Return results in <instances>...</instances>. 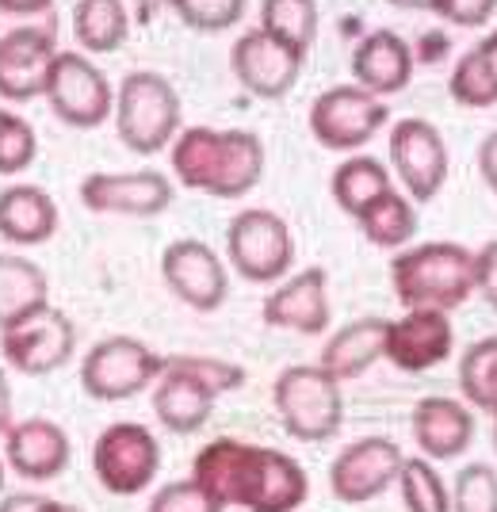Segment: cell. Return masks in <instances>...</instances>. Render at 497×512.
Segmentation results:
<instances>
[{
  "label": "cell",
  "instance_id": "obj_1",
  "mask_svg": "<svg viewBox=\"0 0 497 512\" xmlns=\"http://www.w3.org/2000/svg\"><path fill=\"white\" fill-rule=\"evenodd\" d=\"M192 478L222 505H241L249 512H299L310 493L306 470L287 451L245 444L234 436L211 440L199 451Z\"/></svg>",
  "mask_w": 497,
  "mask_h": 512
},
{
  "label": "cell",
  "instance_id": "obj_2",
  "mask_svg": "<svg viewBox=\"0 0 497 512\" xmlns=\"http://www.w3.org/2000/svg\"><path fill=\"white\" fill-rule=\"evenodd\" d=\"M173 172L192 192L238 199L264 176V142L253 130L188 127L173 138Z\"/></svg>",
  "mask_w": 497,
  "mask_h": 512
},
{
  "label": "cell",
  "instance_id": "obj_3",
  "mask_svg": "<svg viewBox=\"0 0 497 512\" xmlns=\"http://www.w3.org/2000/svg\"><path fill=\"white\" fill-rule=\"evenodd\" d=\"M390 287L406 310H444L475 295V253L455 241L413 245L390 260Z\"/></svg>",
  "mask_w": 497,
  "mask_h": 512
},
{
  "label": "cell",
  "instance_id": "obj_4",
  "mask_svg": "<svg viewBox=\"0 0 497 512\" xmlns=\"http://www.w3.org/2000/svg\"><path fill=\"white\" fill-rule=\"evenodd\" d=\"M111 111H115L119 142L130 153H138V157L161 153L180 134V96L153 69L127 73L119 92H115V107Z\"/></svg>",
  "mask_w": 497,
  "mask_h": 512
},
{
  "label": "cell",
  "instance_id": "obj_5",
  "mask_svg": "<svg viewBox=\"0 0 497 512\" xmlns=\"http://www.w3.org/2000/svg\"><path fill=\"white\" fill-rule=\"evenodd\" d=\"M272 402H276L283 428L303 444L333 440L345 425L341 383L333 375H325L322 367H306V363L283 367L272 386Z\"/></svg>",
  "mask_w": 497,
  "mask_h": 512
},
{
  "label": "cell",
  "instance_id": "obj_6",
  "mask_svg": "<svg viewBox=\"0 0 497 512\" xmlns=\"http://www.w3.org/2000/svg\"><path fill=\"white\" fill-rule=\"evenodd\" d=\"M165 371V356H157L138 337H104L81 360V386L96 402H127L150 390Z\"/></svg>",
  "mask_w": 497,
  "mask_h": 512
},
{
  "label": "cell",
  "instance_id": "obj_7",
  "mask_svg": "<svg viewBox=\"0 0 497 512\" xmlns=\"http://www.w3.org/2000/svg\"><path fill=\"white\" fill-rule=\"evenodd\" d=\"M226 256L234 272L249 283H280L295 260V237L276 211L249 207L234 214L226 230Z\"/></svg>",
  "mask_w": 497,
  "mask_h": 512
},
{
  "label": "cell",
  "instance_id": "obj_8",
  "mask_svg": "<svg viewBox=\"0 0 497 512\" xmlns=\"http://www.w3.org/2000/svg\"><path fill=\"white\" fill-rule=\"evenodd\" d=\"M390 123V107L360 85H333L310 104V134L333 153H352Z\"/></svg>",
  "mask_w": 497,
  "mask_h": 512
},
{
  "label": "cell",
  "instance_id": "obj_9",
  "mask_svg": "<svg viewBox=\"0 0 497 512\" xmlns=\"http://www.w3.org/2000/svg\"><path fill=\"white\" fill-rule=\"evenodd\" d=\"M92 470L108 493L138 497L150 490L161 470V444L153 440L146 425H134V421L108 425L92 448Z\"/></svg>",
  "mask_w": 497,
  "mask_h": 512
},
{
  "label": "cell",
  "instance_id": "obj_10",
  "mask_svg": "<svg viewBox=\"0 0 497 512\" xmlns=\"http://www.w3.org/2000/svg\"><path fill=\"white\" fill-rule=\"evenodd\" d=\"M46 100L65 127L92 130L111 115L115 92H111L104 69H96L77 50H62L46 77Z\"/></svg>",
  "mask_w": 497,
  "mask_h": 512
},
{
  "label": "cell",
  "instance_id": "obj_11",
  "mask_svg": "<svg viewBox=\"0 0 497 512\" xmlns=\"http://www.w3.org/2000/svg\"><path fill=\"white\" fill-rule=\"evenodd\" d=\"M390 165L417 203H433L448 184V142L429 119H398L390 130Z\"/></svg>",
  "mask_w": 497,
  "mask_h": 512
},
{
  "label": "cell",
  "instance_id": "obj_12",
  "mask_svg": "<svg viewBox=\"0 0 497 512\" xmlns=\"http://www.w3.org/2000/svg\"><path fill=\"white\" fill-rule=\"evenodd\" d=\"M402 459V448L387 436L352 440L329 467V490L341 505H368L398 482Z\"/></svg>",
  "mask_w": 497,
  "mask_h": 512
},
{
  "label": "cell",
  "instance_id": "obj_13",
  "mask_svg": "<svg viewBox=\"0 0 497 512\" xmlns=\"http://www.w3.org/2000/svg\"><path fill=\"white\" fill-rule=\"evenodd\" d=\"M303 62V50L280 43L276 35H268L260 27L245 31L230 50V69H234L238 85L257 100H283L291 88L299 85Z\"/></svg>",
  "mask_w": 497,
  "mask_h": 512
},
{
  "label": "cell",
  "instance_id": "obj_14",
  "mask_svg": "<svg viewBox=\"0 0 497 512\" xmlns=\"http://www.w3.org/2000/svg\"><path fill=\"white\" fill-rule=\"evenodd\" d=\"M161 279L176 299L199 314L218 310L230 295V276L222 256H215L207 241H195V237H180L161 253Z\"/></svg>",
  "mask_w": 497,
  "mask_h": 512
},
{
  "label": "cell",
  "instance_id": "obj_15",
  "mask_svg": "<svg viewBox=\"0 0 497 512\" xmlns=\"http://www.w3.org/2000/svg\"><path fill=\"white\" fill-rule=\"evenodd\" d=\"M73 348H77V329H73V321L65 318L62 310H43L39 318L0 333L4 363L12 371H20V375H31V379H46L58 367H65Z\"/></svg>",
  "mask_w": 497,
  "mask_h": 512
},
{
  "label": "cell",
  "instance_id": "obj_16",
  "mask_svg": "<svg viewBox=\"0 0 497 512\" xmlns=\"http://www.w3.org/2000/svg\"><path fill=\"white\" fill-rule=\"evenodd\" d=\"M81 203L92 214L153 218V214L169 211V203H173V180L157 169L92 172V176L81 180Z\"/></svg>",
  "mask_w": 497,
  "mask_h": 512
},
{
  "label": "cell",
  "instance_id": "obj_17",
  "mask_svg": "<svg viewBox=\"0 0 497 512\" xmlns=\"http://www.w3.org/2000/svg\"><path fill=\"white\" fill-rule=\"evenodd\" d=\"M455 329L444 310H406L398 321H387L383 360H390L406 375L433 371L452 356Z\"/></svg>",
  "mask_w": 497,
  "mask_h": 512
},
{
  "label": "cell",
  "instance_id": "obj_18",
  "mask_svg": "<svg viewBox=\"0 0 497 512\" xmlns=\"http://www.w3.org/2000/svg\"><path fill=\"white\" fill-rule=\"evenodd\" d=\"M58 58L54 46V20L43 27H20L0 39V100H31L43 96L50 65Z\"/></svg>",
  "mask_w": 497,
  "mask_h": 512
},
{
  "label": "cell",
  "instance_id": "obj_19",
  "mask_svg": "<svg viewBox=\"0 0 497 512\" xmlns=\"http://www.w3.org/2000/svg\"><path fill=\"white\" fill-rule=\"evenodd\" d=\"M260 314L272 329H291L303 337L325 333L329 329V276H325V268H306L287 283H280L264 299Z\"/></svg>",
  "mask_w": 497,
  "mask_h": 512
},
{
  "label": "cell",
  "instance_id": "obj_20",
  "mask_svg": "<svg viewBox=\"0 0 497 512\" xmlns=\"http://www.w3.org/2000/svg\"><path fill=\"white\" fill-rule=\"evenodd\" d=\"M410 428L429 463L459 459L475 444V413L455 398H421L410 417Z\"/></svg>",
  "mask_w": 497,
  "mask_h": 512
},
{
  "label": "cell",
  "instance_id": "obj_21",
  "mask_svg": "<svg viewBox=\"0 0 497 512\" xmlns=\"http://www.w3.org/2000/svg\"><path fill=\"white\" fill-rule=\"evenodd\" d=\"M413 46L394 35L387 27L364 35L356 50H352V73H356V85L375 92L379 100L383 96H394L402 88H410L413 81Z\"/></svg>",
  "mask_w": 497,
  "mask_h": 512
},
{
  "label": "cell",
  "instance_id": "obj_22",
  "mask_svg": "<svg viewBox=\"0 0 497 512\" xmlns=\"http://www.w3.org/2000/svg\"><path fill=\"white\" fill-rule=\"evenodd\" d=\"M4 455L20 478L50 482L69 467V436L62 432V425L46 417H31V421L12 425V432L4 436Z\"/></svg>",
  "mask_w": 497,
  "mask_h": 512
},
{
  "label": "cell",
  "instance_id": "obj_23",
  "mask_svg": "<svg viewBox=\"0 0 497 512\" xmlns=\"http://www.w3.org/2000/svg\"><path fill=\"white\" fill-rule=\"evenodd\" d=\"M215 398V390L203 379H195L192 371L165 363L161 379L153 386V413H157V421L169 428L173 436H195L199 428L211 421Z\"/></svg>",
  "mask_w": 497,
  "mask_h": 512
},
{
  "label": "cell",
  "instance_id": "obj_24",
  "mask_svg": "<svg viewBox=\"0 0 497 512\" xmlns=\"http://www.w3.org/2000/svg\"><path fill=\"white\" fill-rule=\"evenodd\" d=\"M50 310L46 272L27 256L0 253V333Z\"/></svg>",
  "mask_w": 497,
  "mask_h": 512
},
{
  "label": "cell",
  "instance_id": "obj_25",
  "mask_svg": "<svg viewBox=\"0 0 497 512\" xmlns=\"http://www.w3.org/2000/svg\"><path fill=\"white\" fill-rule=\"evenodd\" d=\"M383 341H387V318H356L345 329H337L322 348L325 375L337 383L360 379L375 360H383Z\"/></svg>",
  "mask_w": 497,
  "mask_h": 512
},
{
  "label": "cell",
  "instance_id": "obj_26",
  "mask_svg": "<svg viewBox=\"0 0 497 512\" xmlns=\"http://www.w3.org/2000/svg\"><path fill=\"white\" fill-rule=\"evenodd\" d=\"M58 230L54 199L35 184H12L0 192V237L8 245H43Z\"/></svg>",
  "mask_w": 497,
  "mask_h": 512
},
{
  "label": "cell",
  "instance_id": "obj_27",
  "mask_svg": "<svg viewBox=\"0 0 497 512\" xmlns=\"http://www.w3.org/2000/svg\"><path fill=\"white\" fill-rule=\"evenodd\" d=\"M390 188H394L390 169L383 161H375V157H364V153H356V157H348L345 165H337L333 180H329V192H333L337 207L348 218H356L368 203H375L379 195H387Z\"/></svg>",
  "mask_w": 497,
  "mask_h": 512
},
{
  "label": "cell",
  "instance_id": "obj_28",
  "mask_svg": "<svg viewBox=\"0 0 497 512\" xmlns=\"http://www.w3.org/2000/svg\"><path fill=\"white\" fill-rule=\"evenodd\" d=\"M130 16L123 0H77L73 4V35L92 54H111L127 43Z\"/></svg>",
  "mask_w": 497,
  "mask_h": 512
},
{
  "label": "cell",
  "instance_id": "obj_29",
  "mask_svg": "<svg viewBox=\"0 0 497 512\" xmlns=\"http://www.w3.org/2000/svg\"><path fill=\"white\" fill-rule=\"evenodd\" d=\"M356 226L375 249H402L417 234V211H413V203L406 195H398L390 188L387 195H379L375 203H368L364 211L356 214Z\"/></svg>",
  "mask_w": 497,
  "mask_h": 512
},
{
  "label": "cell",
  "instance_id": "obj_30",
  "mask_svg": "<svg viewBox=\"0 0 497 512\" xmlns=\"http://www.w3.org/2000/svg\"><path fill=\"white\" fill-rule=\"evenodd\" d=\"M260 31L310 54V46L318 39V0H264L260 4Z\"/></svg>",
  "mask_w": 497,
  "mask_h": 512
},
{
  "label": "cell",
  "instance_id": "obj_31",
  "mask_svg": "<svg viewBox=\"0 0 497 512\" xmlns=\"http://www.w3.org/2000/svg\"><path fill=\"white\" fill-rule=\"evenodd\" d=\"M459 390L467 406L497 413V337H482L459 356Z\"/></svg>",
  "mask_w": 497,
  "mask_h": 512
},
{
  "label": "cell",
  "instance_id": "obj_32",
  "mask_svg": "<svg viewBox=\"0 0 497 512\" xmlns=\"http://www.w3.org/2000/svg\"><path fill=\"white\" fill-rule=\"evenodd\" d=\"M398 490H402L406 512H452V490L444 486V478L436 474V467L425 455L402 459Z\"/></svg>",
  "mask_w": 497,
  "mask_h": 512
},
{
  "label": "cell",
  "instance_id": "obj_33",
  "mask_svg": "<svg viewBox=\"0 0 497 512\" xmlns=\"http://www.w3.org/2000/svg\"><path fill=\"white\" fill-rule=\"evenodd\" d=\"M448 92L459 107H494L497 104V85L490 69L482 62L475 46L455 62L452 77H448Z\"/></svg>",
  "mask_w": 497,
  "mask_h": 512
},
{
  "label": "cell",
  "instance_id": "obj_34",
  "mask_svg": "<svg viewBox=\"0 0 497 512\" xmlns=\"http://www.w3.org/2000/svg\"><path fill=\"white\" fill-rule=\"evenodd\" d=\"M452 512H497V470L490 463H467L455 474Z\"/></svg>",
  "mask_w": 497,
  "mask_h": 512
},
{
  "label": "cell",
  "instance_id": "obj_35",
  "mask_svg": "<svg viewBox=\"0 0 497 512\" xmlns=\"http://www.w3.org/2000/svg\"><path fill=\"white\" fill-rule=\"evenodd\" d=\"M35 153H39V138L31 123L16 111L0 107V176L23 172L35 161Z\"/></svg>",
  "mask_w": 497,
  "mask_h": 512
},
{
  "label": "cell",
  "instance_id": "obj_36",
  "mask_svg": "<svg viewBox=\"0 0 497 512\" xmlns=\"http://www.w3.org/2000/svg\"><path fill=\"white\" fill-rule=\"evenodd\" d=\"M245 4L249 0H173L169 8L192 31H230L245 16Z\"/></svg>",
  "mask_w": 497,
  "mask_h": 512
},
{
  "label": "cell",
  "instance_id": "obj_37",
  "mask_svg": "<svg viewBox=\"0 0 497 512\" xmlns=\"http://www.w3.org/2000/svg\"><path fill=\"white\" fill-rule=\"evenodd\" d=\"M146 512H226V505L218 501L215 493H207L195 478L188 482H169L153 493V501Z\"/></svg>",
  "mask_w": 497,
  "mask_h": 512
},
{
  "label": "cell",
  "instance_id": "obj_38",
  "mask_svg": "<svg viewBox=\"0 0 497 512\" xmlns=\"http://www.w3.org/2000/svg\"><path fill=\"white\" fill-rule=\"evenodd\" d=\"M165 363L192 371L195 379H203L215 394L238 390V386L245 383V371H241L238 363H226V360H207V356H165Z\"/></svg>",
  "mask_w": 497,
  "mask_h": 512
},
{
  "label": "cell",
  "instance_id": "obj_39",
  "mask_svg": "<svg viewBox=\"0 0 497 512\" xmlns=\"http://www.w3.org/2000/svg\"><path fill=\"white\" fill-rule=\"evenodd\" d=\"M433 12L455 27H482L497 12V0H433Z\"/></svg>",
  "mask_w": 497,
  "mask_h": 512
},
{
  "label": "cell",
  "instance_id": "obj_40",
  "mask_svg": "<svg viewBox=\"0 0 497 512\" xmlns=\"http://www.w3.org/2000/svg\"><path fill=\"white\" fill-rule=\"evenodd\" d=\"M475 291L497 310V241H486L475 253Z\"/></svg>",
  "mask_w": 497,
  "mask_h": 512
},
{
  "label": "cell",
  "instance_id": "obj_41",
  "mask_svg": "<svg viewBox=\"0 0 497 512\" xmlns=\"http://www.w3.org/2000/svg\"><path fill=\"white\" fill-rule=\"evenodd\" d=\"M478 172H482L486 188L497 195V130L494 134H486L482 146H478Z\"/></svg>",
  "mask_w": 497,
  "mask_h": 512
},
{
  "label": "cell",
  "instance_id": "obj_42",
  "mask_svg": "<svg viewBox=\"0 0 497 512\" xmlns=\"http://www.w3.org/2000/svg\"><path fill=\"white\" fill-rule=\"evenodd\" d=\"M54 0H0V16H39L50 12Z\"/></svg>",
  "mask_w": 497,
  "mask_h": 512
},
{
  "label": "cell",
  "instance_id": "obj_43",
  "mask_svg": "<svg viewBox=\"0 0 497 512\" xmlns=\"http://www.w3.org/2000/svg\"><path fill=\"white\" fill-rule=\"evenodd\" d=\"M46 497L39 493H12L8 501H0V512H43Z\"/></svg>",
  "mask_w": 497,
  "mask_h": 512
},
{
  "label": "cell",
  "instance_id": "obj_44",
  "mask_svg": "<svg viewBox=\"0 0 497 512\" xmlns=\"http://www.w3.org/2000/svg\"><path fill=\"white\" fill-rule=\"evenodd\" d=\"M12 386H8V375L0 371V436H8L12 432Z\"/></svg>",
  "mask_w": 497,
  "mask_h": 512
},
{
  "label": "cell",
  "instance_id": "obj_45",
  "mask_svg": "<svg viewBox=\"0 0 497 512\" xmlns=\"http://www.w3.org/2000/svg\"><path fill=\"white\" fill-rule=\"evenodd\" d=\"M173 0H130V8H134V16L138 23H153L161 16V8H169Z\"/></svg>",
  "mask_w": 497,
  "mask_h": 512
},
{
  "label": "cell",
  "instance_id": "obj_46",
  "mask_svg": "<svg viewBox=\"0 0 497 512\" xmlns=\"http://www.w3.org/2000/svg\"><path fill=\"white\" fill-rule=\"evenodd\" d=\"M475 50L482 54V62H486V69H490V77H494L497 85V31H490L482 43H475Z\"/></svg>",
  "mask_w": 497,
  "mask_h": 512
},
{
  "label": "cell",
  "instance_id": "obj_47",
  "mask_svg": "<svg viewBox=\"0 0 497 512\" xmlns=\"http://www.w3.org/2000/svg\"><path fill=\"white\" fill-rule=\"evenodd\" d=\"M444 50H448V39H444V35H425V39H421V58H425V62H436Z\"/></svg>",
  "mask_w": 497,
  "mask_h": 512
},
{
  "label": "cell",
  "instance_id": "obj_48",
  "mask_svg": "<svg viewBox=\"0 0 497 512\" xmlns=\"http://www.w3.org/2000/svg\"><path fill=\"white\" fill-rule=\"evenodd\" d=\"M394 8H406V12H433V0H387Z\"/></svg>",
  "mask_w": 497,
  "mask_h": 512
},
{
  "label": "cell",
  "instance_id": "obj_49",
  "mask_svg": "<svg viewBox=\"0 0 497 512\" xmlns=\"http://www.w3.org/2000/svg\"><path fill=\"white\" fill-rule=\"evenodd\" d=\"M43 512H85V509H77V505H65V501H50V497H46Z\"/></svg>",
  "mask_w": 497,
  "mask_h": 512
},
{
  "label": "cell",
  "instance_id": "obj_50",
  "mask_svg": "<svg viewBox=\"0 0 497 512\" xmlns=\"http://www.w3.org/2000/svg\"><path fill=\"white\" fill-rule=\"evenodd\" d=\"M494 451H497V413H494Z\"/></svg>",
  "mask_w": 497,
  "mask_h": 512
}]
</instances>
